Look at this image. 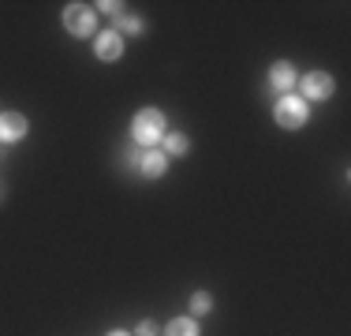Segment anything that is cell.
<instances>
[{"mask_svg": "<svg viewBox=\"0 0 351 336\" xmlns=\"http://www.w3.org/2000/svg\"><path fill=\"white\" fill-rule=\"evenodd\" d=\"M131 139H135L142 149H154L157 142L165 139V112L161 108H138L135 120H131Z\"/></svg>", "mask_w": 351, "mask_h": 336, "instance_id": "obj_1", "label": "cell"}, {"mask_svg": "<svg viewBox=\"0 0 351 336\" xmlns=\"http://www.w3.org/2000/svg\"><path fill=\"white\" fill-rule=\"evenodd\" d=\"M135 336H157V325H154V322H142Z\"/></svg>", "mask_w": 351, "mask_h": 336, "instance_id": "obj_14", "label": "cell"}, {"mask_svg": "<svg viewBox=\"0 0 351 336\" xmlns=\"http://www.w3.org/2000/svg\"><path fill=\"white\" fill-rule=\"evenodd\" d=\"M332 90H337L332 75H325V71L303 75V97H306V101H329V97H332Z\"/></svg>", "mask_w": 351, "mask_h": 336, "instance_id": "obj_4", "label": "cell"}, {"mask_svg": "<svg viewBox=\"0 0 351 336\" xmlns=\"http://www.w3.org/2000/svg\"><path fill=\"white\" fill-rule=\"evenodd\" d=\"M306 101L303 97H295V94H284L280 101H277V108H273V120H277V128H284V131H299L306 123Z\"/></svg>", "mask_w": 351, "mask_h": 336, "instance_id": "obj_2", "label": "cell"}, {"mask_svg": "<svg viewBox=\"0 0 351 336\" xmlns=\"http://www.w3.org/2000/svg\"><path fill=\"white\" fill-rule=\"evenodd\" d=\"M94 53H97V60H120L123 56V38L116 30H105L101 38L94 41Z\"/></svg>", "mask_w": 351, "mask_h": 336, "instance_id": "obj_8", "label": "cell"}, {"mask_svg": "<svg viewBox=\"0 0 351 336\" xmlns=\"http://www.w3.org/2000/svg\"><path fill=\"white\" fill-rule=\"evenodd\" d=\"M97 8H101L105 15H112V19H120V15H123V4H116V0H105V4H97Z\"/></svg>", "mask_w": 351, "mask_h": 336, "instance_id": "obj_13", "label": "cell"}, {"mask_svg": "<svg viewBox=\"0 0 351 336\" xmlns=\"http://www.w3.org/2000/svg\"><path fill=\"white\" fill-rule=\"evenodd\" d=\"M64 27H68V34H75V38H90L97 27V15L90 12L86 4H68V12H64Z\"/></svg>", "mask_w": 351, "mask_h": 336, "instance_id": "obj_3", "label": "cell"}, {"mask_svg": "<svg viewBox=\"0 0 351 336\" xmlns=\"http://www.w3.org/2000/svg\"><path fill=\"white\" fill-rule=\"evenodd\" d=\"M165 336H198L195 317H176V322L165 325Z\"/></svg>", "mask_w": 351, "mask_h": 336, "instance_id": "obj_10", "label": "cell"}, {"mask_svg": "<svg viewBox=\"0 0 351 336\" xmlns=\"http://www.w3.org/2000/svg\"><path fill=\"white\" fill-rule=\"evenodd\" d=\"M116 34H142V19H135V15H120V30Z\"/></svg>", "mask_w": 351, "mask_h": 336, "instance_id": "obj_12", "label": "cell"}, {"mask_svg": "<svg viewBox=\"0 0 351 336\" xmlns=\"http://www.w3.org/2000/svg\"><path fill=\"white\" fill-rule=\"evenodd\" d=\"M165 168H169V157H165V149H142L138 154V172L149 176V180H157V176H165Z\"/></svg>", "mask_w": 351, "mask_h": 336, "instance_id": "obj_6", "label": "cell"}, {"mask_svg": "<svg viewBox=\"0 0 351 336\" xmlns=\"http://www.w3.org/2000/svg\"><path fill=\"white\" fill-rule=\"evenodd\" d=\"M210 310H213V296H210V291H195V296H191V314H195V317L210 314Z\"/></svg>", "mask_w": 351, "mask_h": 336, "instance_id": "obj_11", "label": "cell"}, {"mask_svg": "<svg viewBox=\"0 0 351 336\" xmlns=\"http://www.w3.org/2000/svg\"><path fill=\"white\" fill-rule=\"evenodd\" d=\"M161 142H165V157H187V149H191V139L180 131H165Z\"/></svg>", "mask_w": 351, "mask_h": 336, "instance_id": "obj_9", "label": "cell"}, {"mask_svg": "<svg viewBox=\"0 0 351 336\" xmlns=\"http://www.w3.org/2000/svg\"><path fill=\"white\" fill-rule=\"evenodd\" d=\"M27 116L23 112H0V142H23L27 139Z\"/></svg>", "mask_w": 351, "mask_h": 336, "instance_id": "obj_5", "label": "cell"}, {"mask_svg": "<svg viewBox=\"0 0 351 336\" xmlns=\"http://www.w3.org/2000/svg\"><path fill=\"white\" fill-rule=\"evenodd\" d=\"M295 82H299V71L291 64L280 60V64L269 67V86L277 90V94H291V86H295Z\"/></svg>", "mask_w": 351, "mask_h": 336, "instance_id": "obj_7", "label": "cell"}, {"mask_svg": "<svg viewBox=\"0 0 351 336\" xmlns=\"http://www.w3.org/2000/svg\"><path fill=\"white\" fill-rule=\"evenodd\" d=\"M108 336H131V333H123V329H112V333H108Z\"/></svg>", "mask_w": 351, "mask_h": 336, "instance_id": "obj_15", "label": "cell"}]
</instances>
